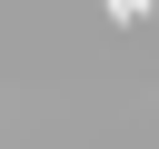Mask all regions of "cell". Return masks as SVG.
Wrapping results in <instances>:
<instances>
[{
    "label": "cell",
    "mask_w": 159,
    "mask_h": 149,
    "mask_svg": "<svg viewBox=\"0 0 159 149\" xmlns=\"http://www.w3.org/2000/svg\"><path fill=\"white\" fill-rule=\"evenodd\" d=\"M99 10H109V20H149V0H99Z\"/></svg>",
    "instance_id": "cell-1"
}]
</instances>
